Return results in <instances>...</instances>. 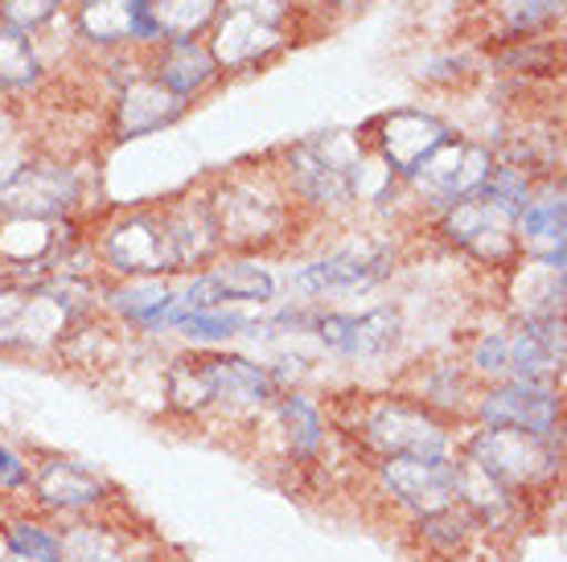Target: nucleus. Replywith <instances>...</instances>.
I'll return each instance as SVG.
<instances>
[{"mask_svg":"<svg viewBox=\"0 0 567 562\" xmlns=\"http://www.w3.org/2000/svg\"><path fill=\"white\" fill-rule=\"evenodd\" d=\"M564 17V0H506L502 4V38L497 42H523L547 38Z\"/></svg>","mask_w":567,"mask_h":562,"instance_id":"72a5a7b5","label":"nucleus"},{"mask_svg":"<svg viewBox=\"0 0 567 562\" xmlns=\"http://www.w3.org/2000/svg\"><path fill=\"white\" fill-rule=\"evenodd\" d=\"M367 148V136H358V132H321V136L284 148L276 177H280L284 194L292 197V206L317 214H346L354 210L350 169Z\"/></svg>","mask_w":567,"mask_h":562,"instance_id":"f03ea898","label":"nucleus"},{"mask_svg":"<svg viewBox=\"0 0 567 562\" xmlns=\"http://www.w3.org/2000/svg\"><path fill=\"white\" fill-rule=\"evenodd\" d=\"M45 54L42 42L0 25V95H33L45 83Z\"/></svg>","mask_w":567,"mask_h":562,"instance_id":"cd10ccee","label":"nucleus"},{"mask_svg":"<svg viewBox=\"0 0 567 562\" xmlns=\"http://www.w3.org/2000/svg\"><path fill=\"white\" fill-rule=\"evenodd\" d=\"M223 0H148L156 29L165 42H182V38H206L218 17Z\"/></svg>","mask_w":567,"mask_h":562,"instance_id":"2f4dec72","label":"nucleus"},{"mask_svg":"<svg viewBox=\"0 0 567 562\" xmlns=\"http://www.w3.org/2000/svg\"><path fill=\"white\" fill-rule=\"evenodd\" d=\"M312 337L333 357H350V362L383 357L403 341V312L395 304H379L358 316L354 312H317Z\"/></svg>","mask_w":567,"mask_h":562,"instance_id":"ddd939ff","label":"nucleus"},{"mask_svg":"<svg viewBox=\"0 0 567 562\" xmlns=\"http://www.w3.org/2000/svg\"><path fill=\"white\" fill-rule=\"evenodd\" d=\"M300 4L292 0H223L206 33V50L223 74L259 71L297 33Z\"/></svg>","mask_w":567,"mask_h":562,"instance_id":"7ed1b4c3","label":"nucleus"},{"mask_svg":"<svg viewBox=\"0 0 567 562\" xmlns=\"http://www.w3.org/2000/svg\"><path fill=\"white\" fill-rule=\"evenodd\" d=\"M124 562H161V559H124Z\"/></svg>","mask_w":567,"mask_h":562,"instance_id":"37998d69","label":"nucleus"},{"mask_svg":"<svg viewBox=\"0 0 567 562\" xmlns=\"http://www.w3.org/2000/svg\"><path fill=\"white\" fill-rule=\"evenodd\" d=\"M276 423L284 431V448L297 465H317V456L326 451V410L317 407V398H309L305 391H280L276 394Z\"/></svg>","mask_w":567,"mask_h":562,"instance_id":"a878e982","label":"nucleus"},{"mask_svg":"<svg viewBox=\"0 0 567 562\" xmlns=\"http://www.w3.org/2000/svg\"><path fill=\"white\" fill-rule=\"evenodd\" d=\"M202 280L214 295V309H227V304H268L276 300V275L271 268H264L251 254H223L214 259L210 268H202Z\"/></svg>","mask_w":567,"mask_h":562,"instance_id":"393cba45","label":"nucleus"},{"mask_svg":"<svg viewBox=\"0 0 567 562\" xmlns=\"http://www.w3.org/2000/svg\"><path fill=\"white\" fill-rule=\"evenodd\" d=\"M456 468H461L456 451L453 456H386L374 465V480L399 509L424 518L456 501Z\"/></svg>","mask_w":567,"mask_h":562,"instance_id":"f8f14e48","label":"nucleus"},{"mask_svg":"<svg viewBox=\"0 0 567 562\" xmlns=\"http://www.w3.org/2000/svg\"><path fill=\"white\" fill-rule=\"evenodd\" d=\"M128 538L112 530L107 521L74 518L62 530V562H124Z\"/></svg>","mask_w":567,"mask_h":562,"instance_id":"c756f323","label":"nucleus"},{"mask_svg":"<svg viewBox=\"0 0 567 562\" xmlns=\"http://www.w3.org/2000/svg\"><path fill=\"white\" fill-rule=\"evenodd\" d=\"M4 550L21 562H62V530L38 518L4 521Z\"/></svg>","mask_w":567,"mask_h":562,"instance_id":"473e14b6","label":"nucleus"},{"mask_svg":"<svg viewBox=\"0 0 567 562\" xmlns=\"http://www.w3.org/2000/svg\"><path fill=\"white\" fill-rule=\"evenodd\" d=\"M567 362L564 316H523L511 333V378L559 382Z\"/></svg>","mask_w":567,"mask_h":562,"instance_id":"412c9836","label":"nucleus"},{"mask_svg":"<svg viewBox=\"0 0 567 562\" xmlns=\"http://www.w3.org/2000/svg\"><path fill=\"white\" fill-rule=\"evenodd\" d=\"M214 226L223 239V254H251L271 251L288 239L297 206L284 194L276 169H251V173H230L223 181L206 189Z\"/></svg>","mask_w":567,"mask_h":562,"instance_id":"f257e3e1","label":"nucleus"},{"mask_svg":"<svg viewBox=\"0 0 567 562\" xmlns=\"http://www.w3.org/2000/svg\"><path fill=\"white\" fill-rule=\"evenodd\" d=\"M535 185L530 181L518 165H506V160H494V169H489V177H485L482 185V201H489L494 210H502L506 218H518L523 214V206L530 201V194H535Z\"/></svg>","mask_w":567,"mask_h":562,"instance_id":"c9c22d12","label":"nucleus"},{"mask_svg":"<svg viewBox=\"0 0 567 562\" xmlns=\"http://www.w3.org/2000/svg\"><path fill=\"white\" fill-rule=\"evenodd\" d=\"M100 268L112 271L115 280H169L182 275L177 251H173L169 226L161 210H124L95 235Z\"/></svg>","mask_w":567,"mask_h":562,"instance_id":"39448f33","label":"nucleus"},{"mask_svg":"<svg viewBox=\"0 0 567 562\" xmlns=\"http://www.w3.org/2000/svg\"><path fill=\"white\" fill-rule=\"evenodd\" d=\"M370 132H374L367 140L370 153L383 156V165L395 173L399 181H408L415 173V165L453 136V127L444 124L440 115L420 112V107H395V112L379 115Z\"/></svg>","mask_w":567,"mask_h":562,"instance_id":"2eb2a0df","label":"nucleus"},{"mask_svg":"<svg viewBox=\"0 0 567 562\" xmlns=\"http://www.w3.org/2000/svg\"><path fill=\"white\" fill-rule=\"evenodd\" d=\"M251 321H256V316H243L239 309H206V312L182 309L173 333H182L194 350H214V345H227V341H235V337H247V333H251Z\"/></svg>","mask_w":567,"mask_h":562,"instance_id":"7c9ffc66","label":"nucleus"},{"mask_svg":"<svg viewBox=\"0 0 567 562\" xmlns=\"http://www.w3.org/2000/svg\"><path fill=\"white\" fill-rule=\"evenodd\" d=\"M468 374L489 382L511 378V333H482L473 341V353H468Z\"/></svg>","mask_w":567,"mask_h":562,"instance_id":"58836bf2","label":"nucleus"},{"mask_svg":"<svg viewBox=\"0 0 567 562\" xmlns=\"http://www.w3.org/2000/svg\"><path fill=\"white\" fill-rule=\"evenodd\" d=\"M468 62L465 58H456V54H449V58H432V62H427L424 71H420V79H424V83H461V79H468Z\"/></svg>","mask_w":567,"mask_h":562,"instance_id":"a19ab883","label":"nucleus"},{"mask_svg":"<svg viewBox=\"0 0 567 562\" xmlns=\"http://www.w3.org/2000/svg\"><path fill=\"white\" fill-rule=\"evenodd\" d=\"M436 235L461 254L477 259L482 268L514 271L523 263V251H518V239H514V218L494 210L482 197L456 201L453 210L436 214Z\"/></svg>","mask_w":567,"mask_h":562,"instance_id":"9b49d317","label":"nucleus"},{"mask_svg":"<svg viewBox=\"0 0 567 562\" xmlns=\"http://www.w3.org/2000/svg\"><path fill=\"white\" fill-rule=\"evenodd\" d=\"M148 13V0H71L74 38L95 50V54H115V50H132V29Z\"/></svg>","mask_w":567,"mask_h":562,"instance_id":"5701e85b","label":"nucleus"},{"mask_svg":"<svg viewBox=\"0 0 567 562\" xmlns=\"http://www.w3.org/2000/svg\"><path fill=\"white\" fill-rule=\"evenodd\" d=\"M185 112H189V103L165 91L153 74H141V79H132L115 91L112 112H107V132H112L115 144L144 140V136L173 127Z\"/></svg>","mask_w":567,"mask_h":562,"instance_id":"a211bd4d","label":"nucleus"},{"mask_svg":"<svg viewBox=\"0 0 567 562\" xmlns=\"http://www.w3.org/2000/svg\"><path fill=\"white\" fill-rule=\"evenodd\" d=\"M202 362H206V378H210V403L223 415H235V419L259 415L280 394L276 382H271L268 366H259V362L243 357V353L202 350Z\"/></svg>","mask_w":567,"mask_h":562,"instance_id":"f3484780","label":"nucleus"},{"mask_svg":"<svg viewBox=\"0 0 567 562\" xmlns=\"http://www.w3.org/2000/svg\"><path fill=\"white\" fill-rule=\"evenodd\" d=\"M148 58V74H153L156 83L173 91V95L182 98V103H194L210 91L223 71H218V62L214 54L206 50V38H182V42H161Z\"/></svg>","mask_w":567,"mask_h":562,"instance_id":"4be33fe9","label":"nucleus"},{"mask_svg":"<svg viewBox=\"0 0 567 562\" xmlns=\"http://www.w3.org/2000/svg\"><path fill=\"white\" fill-rule=\"evenodd\" d=\"M103 304L136 333H173V324L182 316L177 288L169 280H115L103 283Z\"/></svg>","mask_w":567,"mask_h":562,"instance_id":"aec40b11","label":"nucleus"},{"mask_svg":"<svg viewBox=\"0 0 567 562\" xmlns=\"http://www.w3.org/2000/svg\"><path fill=\"white\" fill-rule=\"evenodd\" d=\"M456 456L473 468H482L497 485L523 492V497H535V492L559 485V477H564V431L539 439L523 436V431L477 427V431L456 439Z\"/></svg>","mask_w":567,"mask_h":562,"instance_id":"20e7f679","label":"nucleus"},{"mask_svg":"<svg viewBox=\"0 0 567 562\" xmlns=\"http://www.w3.org/2000/svg\"><path fill=\"white\" fill-rule=\"evenodd\" d=\"M468 391H473V374H468L465 366H432L424 386H420V403L432 407L436 415L453 407L461 410V398H456V394H468Z\"/></svg>","mask_w":567,"mask_h":562,"instance_id":"4c0bfd02","label":"nucleus"},{"mask_svg":"<svg viewBox=\"0 0 567 562\" xmlns=\"http://www.w3.org/2000/svg\"><path fill=\"white\" fill-rule=\"evenodd\" d=\"M292 4H305V0H292Z\"/></svg>","mask_w":567,"mask_h":562,"instance_id":"a18cd8bd","label":"nucleus"},{"mask_svg":"<svg viewBox=\"0 0 567 562\" xmlns=\"http://www.w3.org/2000/svg\"><path fill=\"white\" fill-rule=\"evenodd\" d=\"M399 263V242L391 235H354L329 254L312 259L292 271V288L300 295H333V292H367L374 283L391 280Z\"/></svg>","mask_w":567,"mask_h":562,"instance_id":"0eeeda50","label":"nucleus"},{"mask_svg":"<svg viewBox=\"0 0 567 562\" xmlns=\"http://www.w3.org/2000/svg\"><path fill=\"white\" fill-rule=\"evenodd\" d=\"M0 562H21V559H13V554H4V559H0Z\"/></svg>","mask_w":567,"mask_h":562,"instance_id":"c03bdc74","label":"nucleus"},{"mask_svg":"<svg viewBox=\"0 0 567 562\" xmlns=\"http://www.w3.org/2000/svg\"><path fill=\"white\" fill-rule=\"evenodd\" d=\"M329 9H338V13H354V9H367L370 0H326Z\"/></svg>","mask_w":567,"mask_h":562,"instance_id":"79ce46f5","label":"nucleus"},{"mask_svg":"<svg viewBox=\"0 0 567 562\" xmlns=\"http://www.w3.org/2000/svg\"><path fill=\"white\" fill-rule=\"evenodd\" d=\"M473 419L477 427L547 439L564 431V391H559V382H489L473 394Z\"/></svg>","mask_w":567,"mask_h":562,"instance_id":"1a4fd4ad","label":"nucleus"},{"mask_svg":"<svg viewBox=\"0 0 567 562\" xmlns=\"http://www.w3.org/2000/svg\"><path fill=\"white\" fill-rule=\"evenodd\" d=\"M71 0H0V25L38 38L58 17H66Z\"/></svg>","mask_w":567,"mask_h":562,"instance_id":"e433bc0d","label":"nucleus"},{"mask_svg":"<svg viewBox=\"0 0 567 562\" xmlns=\"http://www.w3.org/2000/svg\"><path fill=\"white\" fill-rule=\"evenodd\" d=\"M497 71L511 74H559L564 66V50L559 42H547V38H523V42H502V50L494 54Z\"/></svg>","mask_w":567,"mask_h":562,"instance_id":"f704fd0d","label":"nucleus"},{"mask_svg":"<svg viewBox=\"0 0 567 562\" xmlns=\"http://www.w3.org/2000/svg\"><path fill=\"white\" fill-rule=\"evenodd\" d=\"M83 210V173L66 160H25L0 181V218L62 222Z\"/></svg>","mask_w":567,"mask_h":562,"instance_id":"9d476101","label":"nucleus"},{"mask_svg":"<svg viewBox=\"0 0 567 562\" xmlns=\"http://www.w3.org/2000/svg\"><path fill=\"white\" fill-rule=\"evenodd\" d=\"M456 460H461V456H456ZM526 501H530V497L506 489V485H497L494 477H485L482 468H473L468 460H461V468H456V506L482 525L485 538L518 534L526 525Z\"/></svg>","mask_w":567,"mask_h":562,"instance_id":"6ab92c4d","label":"nucleus"},{"mask_svg":"<svg viewBox=\"0 0 567 562\" xmlns=\"http://www.w3.org/2000/svg\"><path fill=\"white\" fill-rule=\"evenodd\" d=\"M494 148L477 140H461V136H449L436 153L424 156L415 173L403 181V189L424 201L432 214L453 210L456 201H468V197L482 194L485 177L494 169Z\"/></svg>","mask_w":567,"mask_h":562,"instance_id":"6e6552de","label":"nucleus"},{"mask_svg":"<svg viewBox=\"0 0 567 562\" xmlns=\"http://www.w3.org/2000/svg\"><path fill=\"white\" fill-rule=\"evenodd\" d=\"M358 439L379 460L386 456H453L456 451V431L449 427V419L424 407L420 398H403V394L374 398L358 423Z\"/></svg>","mask_w":567,"mask_h":562,"instance_id":"423d86ee","label":"nucleus"},{"mask_svg":"<svg viewBox=\"0 0 567 562\" xmlns=\"http://www.w3.org/2000/svg\"><path fill=\"white\" fill-rule=\"evenodd\" d=\"M29 477H33V465L9 444H0V497H21L29 492Z\"/></svg>","mask_w":567,"mask_h":562,"instance_id":"ea45409f","label":"nucleus"},{"mask_svg":"<svg viewBox=\"0 0 567 562\" xmlns=\"http://www.w3.org/2000/svg\"><path fill=\"white\" fill-rule=\"evenodd\" d=\"M161 214H165V226H169L182 275L194 268H210L214 259H223V239H218L206 194H189L182 201H173V206H161Z\"/></svg>","mask_w":567,"mask_h":562,"instance_id":"b1692460","label":"nucleus"},{"mask_svg":"<svg viewBox=\"0 0 567 562\" xmlns=\"http://www.w3.org/2000/svg\"><path fill=\"white\" fill-rule=\"evenodd\" d=\"M415 521V538H420V547L440 562H456L465 559L468 550L482 542V525L468 518L465 509L456 506H444L436 513H424V518H412Z\"/></svg>","mask_w":567,"mask_h":562,"instance_id":"bb28decb","label":"nucleus"},{"mask_svg":"<svg viewBox=\"0 0 567 562\" xmlns=\"http://www.w3.org/2000/svg\"><path fill=\"white\" fill-rule=\"evenodd\" d=\"M165 407L173 415H185V419H202V415H210L214 403H210V378H206V362H202V350L194 353H182V357H173L169 366H165Z\"/></svg>","mask_w":567,"mask_h":562,"instance_id":"c85d7f7f","label":"nucleus"},{"mask_svg":"<svg viewBox=\"0 0 567 562\" xmlns=\"http://www.w3.org/2000/svg\"><path fill=\"white\" fill-rule=\"evenodd\" d=\"M514 239L526 263L564 271L567 268V201L564 177H547L535 185L530 201L514 218Z\"/></svg>","mask_w":567,"mask_h":562,"instance_id":"dca6fc26","label":"nucleus"},{"mask_svg":"<svg viewBox=\"0 0 567 562\" xmlns=\"http://www.w3.org/2000/svg\"><path fill=\"white\" fill-rule=\"evenodd\" d=\"M33 506L54 518H95L107 501H112V485L95 472V468L66 460V456H50L33 468L29 477Z\"/></svg>","mask_w":567,"mask_h":562,"instance_id":"4468645a","label":"nucleus"}]
</instances>
